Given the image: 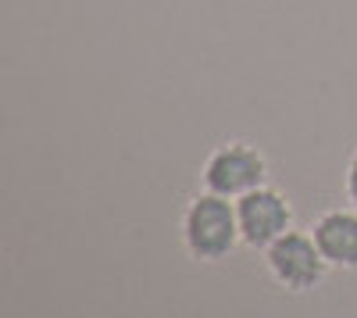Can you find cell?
I'll list each match as a JSON object with an SVG mask.
<instances>
[{
	"instance_id": "cell-1",
	"label": "cell",
	"mask_w": 357,
	"mask_h": 318,
	"mask_svg": "<svg viewBox=\"0 0 357 318\" xmlns=\"http://www.w3.org/2000/svg\"><path fill=\"white\" fill-rule=\"evenodd\" d=\"M178 236H183V250L193 262H204V265L225 262V257L243 243L240 218H236V200L218 197L211 190L197 193L183 208Z\"/></svg>"
},
{
	"instance_id": "cell-2",
	"label": "cell",
	"mask_w": 357,
	"mask_h": 318,
	"mask_svg": "<svg viewBox=\"0 0 357 318\" xmlns=\"http://www.w3.org/2000/svg\"><path fill=\"white\" fill-rule=\"evenodd\" d=\"M264 268L286 294H311L325 282L329 262L321 257L318 243L304 229H289L286 236L264 247Z\"/></svg>"
},
{
	"instance_id": "cell-3",
	"label": "cell",
	"mask_w": 357,
	"mask_h": 318,
	"mask_svg": "<svg viewBox=\"0 0 357 318\" xmlns=\"http://www.w3.org/2000/svg\"><path fill=\"white\" fill-rule=\"evenodd\" d=\"M200 179H204V190L229 197V200H240L243 193L268 183V158L247 139H229L207 154Z\"/></svg>"
},
{
	"instance_id": "cell-4",
	"label": "cell",
	"mask_w": 357,
	"mask_h": 318,
	"mask_svg": "<svg viewBox=\"0 0 357 318\" xmlns=\"http://www.w3.org/2000/svg\"><path fill=\"white\" fill-rule=\"evenodd\" d=\"M236 218H240V236L247 247L264 250L293 229V204L282 190L275 186H257L236 200Z\"/></svg>"
},
{
	"instance_id": "cell-5",
	"label": "cell",
	"mask_w": 357,
	"mask_h": 318,
	"mask_svg": "<svg viewBox=\"0 0 357 318\" xmlns=\"http://www.w3.org/2000/svg\"><path fill=\"white\" fill-rule=\"evenodd\" d=\"M311 236L329 268H357V208H329L311 225Z\"/></svg>"
},
{
	"instance_id": "cell-6",
	"label": "cell",
	"mask_w": 357,
	"mask_h": 318,
	"mask_svg": "<svg viewBox=\"0 0 357 318\" xmlns=\"http://www.w3.org/2000/svg\"><path fill=\"white\" fill-rule=\"evenodd\" d=\"M343 190H347L350 208H357V151H354V154H350V161H347V172H343Z\"/></svg>"
}]
</instances>
